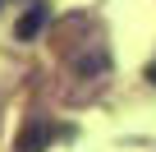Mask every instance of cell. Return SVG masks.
Segmentation results:
<instances>
[{"label":"cell","mask_w":156,"mask_h":152,"mask_svg":"<svg viewBox=\"0 0 156 152\" xmlns=\"http://www.w3.org/2000/svg\"><path fill=\"white\" fill-rule=\"evenodd\" d=\"M46 19H51V9H46V5H32V9L19 19V42H32V37L46 28Z\"/></svg>","instance_id":"obj_1"},{"label":"cell","mask_w":156,"mask_h":152,"mask_svg":"<svg viewBox=\"0 0 156 152\" xmlns=\"http://www.w3.org/2000/svg\"><path fill=\"white\" fill-rule=\"evenodd\" d=\"M147 79H151V83H156V65H151V69H147Z\"/></svg>","instance_id":"obj_2"}]
</instances>
